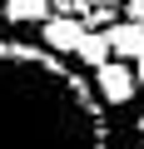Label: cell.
<instances>
[{"mask_svg":"<svg viewBox=\"0 0 144 149\" xmlns=\"http://www.w3.org/2000/svg\"><path fill=\"white\" fill-rule=\"evenodd\" d=\"M0 149H114L99 90L55 50L0 40Z\"/></svg>","mask_w":144,"mask_h":149,"instance_id":"obj_1","label":"cell"},{"mask_svg":"<svg viewBox=\"0 0 144 149\" xmlns=\"http://www.w3.org/2000/svg\"><path fill=\"white\" fill-rule=\"evenodd\" d=\"M95 90H99L104 104H129L134 90H139V70H129L124 60H109V65L95 70Z\"/></svg>","mask_w":144,"mask_h":149,"instance_id":"obj_2","label":"cell"},{"mask_svg":"<svg viewBox=\"0 0 144 149\" xmlns=\"http://www.w3.org/2000/svg\"><path fill=\"white\" fill-rule=\"evenodd\" d=\"M40 30H45V50H55V55H80V45H85V35H90L85 15H55V20H45Z\"/></svg>","mask_w":144,"mask_h":149,"instance_id":"obj_3","label":"cell"},{"mask_svg":"<svg viewBox=\"0 0 144 149\" xmlns=\"http://www.w3.org/2000/svg\"><path fill=\"white\" fill-rule=\"evenodd\" d=\"M0 15H5V25H45L55 20V0H5Z\"/></svg>","mask_w":144,"mask_h":149,"instance_id":"obj_4","label":"cell"},{"mask_svg":"<svg viewBox=\"0 0 144 149\" xmlns=\"http://www.w3.org/2000/svg\"><path fill=\"white\" fill-rule=\"evenodd\" d=\"M109 45H114L119 60H139L144 55V25L139 20H114L109 25Z\"/></svg>","mask_w":144,"mask_h":149,"instance_id":"obj_5","label":"cell"},{"mask_svg":"<svg viewBox=\"0 0 144 149\" xmlns=\"http://www.w3.org/2000/svg\"><path fill=\"white\" fill-rule=\"evenodd\" d=\"M109 55H114V45H109V30H90L75 60H85V65H95V70H99V65H109Z\"/></svg>","mask_w":144,"mask_h":149,"instance_id":"obj_6","label":"cell"},{"mask_svg":"<svg viewBox=\"0 0 144 149\" xmlns=\"http://www.w3.org/2000/svg\"><path fill=\"white\" fill-rule=\"evenodd\" d=\"M55 5H60V15H90L99 0H55Z\"/></svg>","mask_w":144,"mask_h":149,"instance_id":"obj_7","label":"cell"},{"mask_svg":"<svg viewBox=\"0 0 144 149\" xmlns=\"http://www.w3.org/2000/svg\"><path fill=\"white\" fill-rule=\"evenodd\" d=\"M124 20H139L144 25V0H129V5H124Z\"/></svg>","mask_w":144,"mask_h":149,"instance_id":"obj_8","label":"cell"},{"mask_svg":"<svg viewBox=\"0 0 144 149\" xmlns=\"http://www.w3.org/2000/svg\"><path fill=\"white\" fill-rule=\"evenodd\" d=\"M134 149H144V119H139V144H134Z\"/></svg>","mask_w":144,"mask_h":149,"instance_id":"obj_9","label":"cell"},{"mask_svg":"<svg viewBox=\"0 0 144 149\" xmlns=\"http://www.w3.org/2000/svg\"><path fill=\"white\" fill-rule=\"evenodd\" d=\"M99 5H129V0H99Z\"/></svg>","mask_w":144,"mask_h":149,"instance_id":"obj_10","label":"cell"},{"mask_svg":"<svg viewBox=\"0 0 144 149\" xmlns=\"http://www.w3.org/2000/svg\"><path fill=\"white\" fill-rule=\"evenodd\" d=\"M134 70H139V80H144V55H139V65H134Z\"/></svg>","mask_w":144,"mask_h":149,"instance_id":"obj_11","label":"cell"},{"mask_svg":"<svg viewBox=\"0 0 144 149\" xmlns=\"http://www.w3.org/2000/svg\"><path fill=\"white\" fill-rule=\"evenodd\" d=\"M0 5H5V0H0Z\"/></svg>","mask_w":144,"mask_h":149,"instance_id":"obj_12","label":"cell"},{"mask_svg":"<svg viewBox=\"0 0 144 149\" xmlns=\"http://www.w3.org/2000/svg\"><path fill=\"white\" fill-rule=\"evenodd\" d=\"M0 20H5V15H0Z\"/></svg>","mask_w":144,"mask_h":149,"instance_id":"obj_13","label":"cell"}]
</instances>
